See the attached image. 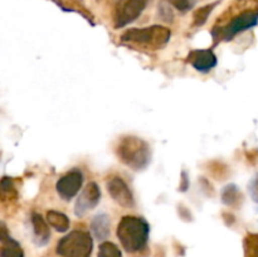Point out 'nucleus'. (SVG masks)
<instances>
[{"label":"nucleus","instance_id":"obj_1","mask_svg":"<svg viewBox=\"0 0 258 257\" xmlns=\"http://www.w3.org/2000/svg\"><path fill=\"white\" fill-rule=\"evenodd\" d=\"M116 236L126 252L136 253L148 246L150 226L143 217L125 216L118 223Z\"/></svg>","mask_w":258,"mask_h":257},{"label":"nucleus","instance_id":"obj_2","mask_svg":"<svg viewBox=\"0 0 258 257\" xmlns=\"http://www.w3.org/2000/svg\"><path fill=\"white\" fill-rule=\"evenodd\" d=\"M118 160L135 171L144 170L151 161V148L148 141L138 136H123L116 146Z\"/></svg>","mask_w":258,"mask_h":257},{"label":"nucleus","instance_id":"obj_3","mask_svg":"<svg viewBox=\"0 0 258 257\" xmlns=\"http://www.w3.org/2000/svg\"><path fill=\"white\" fill-rule=\"evenodd\" d=\"M171 32L163 25H150L145 28H133L121 35V40L134 44L146 45L151 48L164 47L169 43Z\"/></svg>","mask_w":258,"mask_h":257},{"label":"nucleus","instance_id":"obj_4","mask_svg":"<svg viewBox=\"0 0 258 257\" xmlns=\"http://www.w3.org/2000/svg\"><path fill=\"white\" fill-rule=\"evenodd\" d=\"M93 238L90 232L75 229L58 241L55 252L60 257H91Z\"/></svg>","mask_w":258,"mask_h":257},{"label":"nucleus","instance_id":"obj_5","mask_svg":"<svg viewBox=\"0 0 258 257\" xmlns=\"http://www.w3.org/2000/svg\"><path fill=\"white\" fill-rule=\"evenodd\" d=\"M258 24V10H246L234 17L231 22L224 27H216L212 30L213 39L216 44L224 40L229 42L233 39L236 35L246 32V30L252 29Z\"/></svg>","mask_w":258,"mask_h":257},{"label":"nucleus","instance_id":"obj_6","mask_svg":"<svg viewBox=\"0 0 258 257\" xmlns=\"http://www.w3.org/2000/svg\"><path fill=\"white\" fill-rule=\"evenodd\" d=\"M83 180H85V176H83L82 171L75 168L58 179L57 183H55V190L63 201L70 202L81 190Z\"/></svg>","mask_w":258,"mask_h":257},{"label":"nucleus","instance_id":"obj_7","mask_svg":"<svg viewBox=\"0 0 258 257\" xmlns=\"http://www.w3.org/2000/svg\"><path fill=\"white\" fill-rule=\"evenodd\" d=\"M148 3L149 0H125L116 10L115 20H113L116 29L127 27L138 18H140L148 7Z\"/></svg>","mask_w":258,"mask_h":257},{"label":"nucleus","instance_id":"obj_8","mask_svg":"<svg viewBox=\"0 0 258 257\" xmlns=\"http://www.w3.org/2000/svg\"><path fill=\"white\" fill-rule=\"evenodd\" d=\"M106 188L111 198L123 208L135 207V197L125 180L118 175H112L106 181Z\"/></svg>","mask_w":258,"mask_h":257},{"label":"nucleus","instance_id":"obj_9","mask_svg":"<svg viewBox=\"0 0 258 257\" xmlns=\"http://www.w3.org/2000/svg\"><path fill=\"white\" fill-rule=\"evenodd\" d=\"M101 199V189L98 186L97 183L95 181H91L87 185L85 186V189L82 190V193L78 196L77 201L75 204V214L77 217H83L88 213L90 211L95 209L98 206Z\"/></svg>","mask_w":258,"mask_h":257},{"label":"nucleus","instance_id":"obj_10","mask_svg":"<svg viewBox=\"0 0 258 257\" xmlns=\"http://www.w3.org/2000/svg\"><path fill=\"white\" fill-rule=\"evenodd\" d=\"M189 65L201 73H209L218 65V58L212 49H194L186 57Z\"/></svg>","mask_w":258,"mask_h":257},{"label":"nucleus","instance_id":"obj_11","mask_svg":"<svg viewBox=\"0 0 258 257\" xmlns=\"http://www.w3.org/2000/svg\"><path fill=\"white\" fill-rule=\"evenodd\" d=\"M34 233V241L38 246H45L50 239V229L48 227L47 221L42 217V214L33 212L30 217Z\"/></svg>","mask_w":258,"mask_h":257},{"label":"nucleus","instance_id":"obj_12","mask_svg":"<svg viewBox=\"0 0 258 257\" xmlns=\"http://www.w3.org/2000/svg\"><path fill=\"white\" fill-rule=\"evenodd\" d=\"M91 232L100 241H105L110 236V217L106 213H98L91 221Z\"/></svg>","mask_w":258,"mask_h":257},{"label":"nucleus","instance_id":"obj_13","mask_svg":"<svg viewBox=\"0 0 258 257\" xmlns=\"http://www.w3.org/2000/svg\"><path fill=\"white\" fill-rule=\"evenodd\" d=\"M45 221H47V223H49L55 231L59 232V233L67 232L71 226V221L70 218H68V216H66L62 212L55 211V209H50V211L47 212Z\"/></svg>","mask_w":258,"mask_h":257},{"label":"nucleus","instance_id":"obj_14","mask_svg":"<svg viewBox=\"0 0 258 257\" xmlns=\"http://www.w3.org/2000/svg\"><path fill=\"white\" fill-rule=\"evenodd\" d=\"M241 190L236 184H228L222 189L221 199L222 203L228 207H234L241 202Z\"/></svg>","mask_w":258,"mask_h":257},{"label":"nucleus","instance_id":"obj_15","mask_svg":"<svg viewBox=\"0 0 258 257\" xmlns=\"http://www.w3.org/2000/svg\"><path fill=\"white\" fill-rule=\"evenodd\" d=\"M0 257H24V251L14 238L9 237L7 241L2 242Z\"/></svg>","mask_w":258,"mask_h":257},{"label":"nucleus","instance_id":"obj_16","mask_svg":"<svg viewBox=\"0 0 258 257\" xmlns=\"http://www.w3.org/2000/svg\"><path fill=\"white\" fill-rule=\"evenodd\" d=\"M219 4V2H214L212 4H207L204 7L199 8L196 13H194V27H202L207 23L209 15L212 14V12L214 10V8Z\"/></svg>","mask_w":258,"mask_h":257},{"label":"nucleus","instance_id":"obj_17","mask_svg":"<svg viewBox=\"0 0 258 257\" xmlns=\"http://www.w3.org/2000/svg\"><path fill=\"white\" fill-rule=\"evenodd\" d=\"M97 257H122V253L113 242L103 241L98 247Z\"/></svg>","mask_w":258,"mask_h":257},{"label":"nucleus","instance_id":"obj_18","mask_svg":"<svg viewBox=\"0 0 258 257\" xmlns=\"http://www.w3.org/2000/svg\"><path fill=\"white\" fill-rule=\"evenodd\" d=\"M158 15L161 20L166 23H171L174 20V13L169 3L161 2L158 7Z\"/></svg>","mask_w":258,"mask_h":257},{"label":"nucleus","instance_id":"obj_19","mask_svg":"<svg viewBox=\"0 0 258 257\" xmlns=\"http://www.w3.org/2000/svg\"><path fill=\"white\" fill-rule=\"evenodd\" d=\"M169 3H170L175 9H178L179 12L186 13L194 7L196 0H169Z\"/></svg>","mask_w":258,"mask_h":257},{"label":"nucleus","instance_id":"obj_20","mask_svg":"<svg viewBox=\"0 0 258 257\" xmlns=\"http://www.w3.org/2000/svg\"><path fill=\"white\" fill-rule=\"evenodd\" d=\"M248 193L249 196H251L252 201H253L254 203H258V173L248 183Z\"/></svg>","mask_w":258,"mask_h":257},{"label":"nucleus","instance_id":"obj_21","mask_svg":"<svg viewBox=\"0 0 258 257\" xmlns=\"http://www.w3.org/2000/svg\"><path fill=\"white\" fill-rule=\"evenodd\" d=\"M189 185H190L189 175L186 174V171H181V180H180V185H179V189H180V191H186L189 189Z\"/></svg>","mask_w":258,"mask_h":257},{"label":"nucleus","instance_id":"obj_22","mask_svg":"<svg viewBox=\"0 0 258 257\" xmlns=\"http://www.w3.org/2000/svg\"><path fill=\"white\" fill-rule=\"evenodd\" d=\"M13 189V181L12 179L8 178V176H4V178H2V180H0V190L3 191H9Z\"/></svg>","mask_w":258,"mask_h":257}]
</instances>
